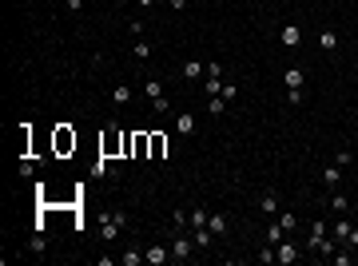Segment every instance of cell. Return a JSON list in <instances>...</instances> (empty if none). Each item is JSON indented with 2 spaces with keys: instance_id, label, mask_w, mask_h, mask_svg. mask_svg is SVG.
Masks as SVG:
<instances>
[{
  "instance_id": "cell-1",
  "label": "cell",
  "mask_w": 358,
  "mask_h": 266,
  "mask_svg": "<svg viewBox=\"0 0 358 266\" xmlns=\"http://www.w3.org/2000/svg\"><path fill=\"white\" fill-rule=\"evenodd\" d=\"M124 147H128V135L120 139V135H115V127H107V131H103V139H100L103 159H111V155H115V151H124Z\"/></svg>"
},
{
  "instance_id": "cell-2",
  "label": "cell",
  "mask_w": 358,
  "mask_h": 266,
  "mask_svg": "<svg viewBox=\"0 0 358 266\" xmlns=\"http://www.w3.org/2000/svg\"><path fill=\"white\" fill-rule=\"evenodd\" d=\"M72 147H76V131H72V127H56V151L68 155Z\"/></svg>"
},
{
  "instance_id": "cell-3",
  "label": "cell",
  "mask_w": 358,
  "mask_h": 266,
  "mask_svg": "<svg viewBox=\"0 0 358 266\" xmlns=\"http://www.w3.org/2000/svg\"><path fill=\"white\" fill-rule=\"evenodd\" d=\"M191 250H195V238H175V242H171V258H175V262L191 258Z\"/></svg>"
},
{
  "instance_id": "cell-4",
  "label": "cell",
  "mask_w": 358,
  "mask_h": 266,
  "mask_svg": "<svg viewBox=\"0 0 358 266\" xmlns=\"http://www.w3.org/2000/svg\"><path fill=\"white\" fill-rule=\"evenodd\" d=\"M132 155H136V159L152 155V135H144V131H140V135H132Z\"/></svg>"
},
{
  "instance_id": "cell-5",
  "label": "cell",
  "mask_w": 358,
  "mask_h": 266,
  "mask_svg": "<svg viewBox=\"0 0 358 266\" xmlns=\"http://www.w3.org/2000/svg\"><path fill=\"white\" fill-rule=\"evenodd\" d=\"M303 68H287V76H283V84H287V92H295V88H303Z\"/></svg>"
},
{
  "instance_id": "cell-6",
  "label": "cell",
  "mask_w": 358,
  "mask_h": 266,
  "mask_svg": "<svg viewBox=\"0 0 358 266\" xmlns=\"http://www.w3.org/2000/svg\"><path fill=\"white\" fill-rule=\"evenodd\" d=\"M144 258H148V262H167V258H171V254H167V246H148V250H144Z\"/></svg>"
},
{
  "instance_id": "cell-7",
  "label": "cell",
  "mask_w": 358,
  "mask_h": 266,
  "mask_svg": "<svg viewBox=\"0 0 358 266\" xmlns=\"http://www.w3.org/2000/svg\"><path fill=\"white\" fill-rule=\"evenodd\" d=\"M299 40H303V32H299L295 24H287V28H283V44H287V48H299Z\"/></svg>"
},
{
  "instance_id": "cell-8",
  "label": "cell",
  "mask_w": 358,
  "mask_h": 266,
  "mask_svg": "<svg viewBox=\"0 0 358 266\" xmlns=\"http://www.w3.org/2000/svg\"><path fill=\"white\" fill-rule=\"evenodd\" d=\"M199 72H203V68H199V64H195V60H187V64H183V68H179V76H183V80H187V84H195V80H199Z\"/></svg>"
},
{
  "instance_id": "cell-9",
  "label": "cell",
  "mask_w": 358,
  "mask_h": 266,
  "mask_svg": "<svg viewBox=\"0 0 358 266\" xmlns=\"http://www.w3.org/2000/svg\"><path fill=\"white\" fill-rule=\"evenodd\" d=\"M322 179H326V187H338V183H342V167H338V163H330V167L322 171Z\"/></svg>"
},
{
  "instance_id": "cell-10",
  "label": "cell",
  "mask_w": 358,
  "mask_h": 266,
  "mask_svg": "<svg viewBox=\"0 0 358 266\" xmlns=\"http://www.w3.org/2000/svg\"><path fill=\"white\" fill-rule=\"evenodd\" d=\"M275 258H279V262H295V258H299V250H295V242H283V246L275 250Z\"/></svg>"
},
{
  "instance_id": "cell-11",
  "label": "cell",
  "mask_w": 358,
  "mask_h": 266,
  "mask_svg": "<svg viewBox=\"0 0 358 266\" xmlns=\"http://www.w3.org/2000/svg\"><path fill=\"white\" fill-rule=\"evenodd\" d=\"M111 104H132V88H128V84H120V88H115V92H111Z\"/></svg>"
},
{
  "instance_id": "cell-12",
  "label": "cell",
  "mask_w": 358,
  "mask_h": 266,
  "mask_svg": "<svg viewBox=\"0 0 358 266\" xmlns=\"http://www.w3.org/2000/svg\"><path fill=\"white\" fill-rule=\"evenodd\" d=\"M175 127H179V131H183V135H191V131H195V115H191V111H183V115H179V123H175Z\"/></svg>"
},
{
  "instance_id": "cell-13",
  "label": "cell",
  "mask_w": 358,
  "mask_h": 266,
  "mask_svg": "<svg viewBox=\"0 0 358 266\" xmlns=\"http://www.w3.org/2000/svg\"><path fill=\"white\" fill-rule=\"evenodd\" d=\"M163 151H167V139L163 135H152V159H163Z\"/></svg>"
},
{
  "instance_id": "cell-14",
  "label": "cell",
  "mask_w": 358,
  "mask_h": 266,
  "mask_svg": "<svg viewBox=\"0 0 358 266\" xmlns=\"http://www.w3.org/2000/svg\"><path fill=\"white\" fill-rule=\"evenodd\" d=\"M334 44H338V36H334V32H318V48H322V52H330Z\"/></svg>"
},
{
  "instance_id": "cell-15",
  "label": "cell",
  "mask_w": 358,
  "mask_h": 266,
  "mask_svg": "<svg viewBox=\"0 0 358 266\" xmlns=\"http://www.w3.org/2000/svg\"><path fill=\"white\" fill-rule=\"evenodd\" d=\"M207 226H211V234H223V230H227V218H223V214H211Z\"/></svg>"
},
{
  "instance_id": "cell-16",
  "label": "cell",
  "mask_w": 358,
  "mask_h": 266,
  "mask_svg": "<svg viewBox=\"0 0 358 266\" xmlns=\"http://www.w3.org/2000/svg\"><path fill=\"white\" fill-rule=\"evenodd\" d=\"M322 238H326V234H322V222H314V226H310V250H318Z\"/></svg>"
},
{
  "instance_id": "cell-17",
  "label": "cell",
  "mask_w": 358,
  "mask_h": 266,
  "mask_svg": "<svg viewBox=\"0 0 358 266\" xmlns=\"http://www.w3.org/2000/svg\"><path fill=\"white\" fill-rule=\"evenodd\" d=\"M195 246H211V226H195Z\"/></svg>"
},
{
  "instance_id": "cell-18",
  "label": "cell",
  "mask_w": 358,
  "mask_h": 266,
  "mask_svg": "<svg viewBox=\"0 0 358 266\" xmlns=\"http://www.w3.org/2000/svg\"><path fill=\"white\" fill-rule=\"evenodd\" d=\"M279 211V195H263V214H275Z\"/></svg>"
},
{
  "instance_id": "cell-19",
  "label": "cell",
  "mask_w": 358,
  "mask_h": 266,
  "mask_svg": "<svg viewBox=\"0 0 358 266\" xmlns=\"http://www.w3.org/2000/svg\"><path fill=\"white\" fill-rule=\"evenodd\" d=\"M207 218H211V214H207L203 207H195V211H191V226H207Z\"/></svg>"
},
{
  "instance_id": "cell-20",
  "label": "cell",
  "mask_w": 358,
  "mask_h": 266,
  "mask_svg": "<svg viewBox=\"0 0 358 266\" xmlns=\"http://www.w3.org/2000/svg\"><path fill=\"white\" fill-rule=\"evenodd\" d=\"M152 56V44L148 40H136V60H148Z\"/></svg>"
},
{
  "instance_id": "cell-21",
  "label": "cell",
  "mask_w": 358,
  "mask_h": 266,
  "mask_svg": "<svg viewBox=\"0 0 358 266\" xmlns=\"http://www.w3.org/2000/svg\"><path fill=\"white\" fill-rule=\"evenodd\" d=\"M148 96H152V100L163 96V84H159V80H148Z\"/></svg>"
},
{
  "instance_id": "cell-22",
  "label": "cell",
  "mask_w": 358,
  "mask_h": 266,
  "mask_svg": "<svg viewBox=\"0 0 358 266\" xmlns=\"http://www.w3.org/2000/svg\"><path fill=\"white\" fill-rule=\"evenodd\" d=\"M223 107H227V100H223V96H215V100H211V104H207V111H211V115H219V111H223Z\"/></svg>"
},
{
  "instance_id": "cell-23",
  "label": "cell",
  "mask_w": 358,
  "mask_h": 266,
  "mask_svg": "<svg viewBox=\"0 0 358 266\" xmlns=\"http://www.w3.org/2000/svg\"><path fill=\"white\" fill-rule=\"evenodd\" d=\"M334 163H338V167H350V163H354V155H350V151H346V147H342V151H338V155H334Z\"/></svg>"
},
{
  "instance_id": "cell-24",
  "label": "cell",
  "mask_w": 358,
  "mask_h": 266,
  "mask_svg": "<svg viewBox=\"0 0 358 266\" xmlns=\"http://www.w3.org/2000/svg\"><path fill=\"white\" fill-rule=\"evenodd\" d=\"M330 207H334V211L342 214V211H346V207H350V203H346V195H334V199H330Z\"/></svg>"
},
{
  "instance_id": "cell-25",
  "label": "cell",
  "mask_w": 358,
  "mask_h": 266,
  "mask_svg": "<svg viewBox=\"0 0 358 266\" xmlns=\"http://www.w3.org/2000/svg\"><path fill=\"white\" fill-rule=\"evenodd\" d=\"M219 96H223V100H235V96H239V88H235V84H223V92H219Z\"/></svg>"
},
{
  "instance_id": "cell-26",
  "label": "cell",
  "mask_w": 358,
  "mask_h": 266,
  "mask_svg": "<svg viewBox=\"0 0 358 266\" xmlns=\"http://www.w3.org/2000/svg\"><path fill=\"white\" fill-rule=\"evenodd\" d=\"M287 100H291V104L299 107V104H303V100H307V92H303V88H295V92H291V96H287Z\"/></svg>"
},
{
  "instance_id": "cell-27",
  "label": "cell",
  "mask_w": 358,
  "mask_h": 266,
  "mask_svg": "<svg viewBox=\"0 0 358 266\" xmlns=\"http://www.w3.org/2000/svg\"><path fill=\"white\" fill-rule=\"evenodd\" d=\"M140 258H144L140 250H128V254H124V266H136V262H140Z\"/></svg>"
},
{
  "instance_id": "cell-28",
  "label": "cell",
  "mask_w": 358,
  "mask_h": 266,
  "mask_svg": "<svg viewBox=\"0 0 358 266\" xmlns=\"http://www.w3.org/2000/svg\"><path fill=\"white\" fill-rule=\"evenodd\" d=\"M68 8H72V12H80V8H84V0H68Z\"/></svg>"
},
{
  "instance_id": "cell-29",
  "label": "cell",
  "mask_w": 358,
  "mask_h": 266,
  "mask_svg": "<svg viewBox=\"0 0 358 266\" xmlns=\"http://www.w3.org/2000/svg\"><path fill=\"white\" fill-rule=\"evenodd\" d=\"M350 246H358V230L354 226H350Z\"/></svg>"
},
{
  "instance_id": "cell-30",
  "label": "cell",
  "mask_w": 358,
  "mask_h": 266,
  "mask_svg": "<svg viewBox=\"0 0 358 266\" xmlns=\"http://www.w3.org/2000/svg\"><path fill=\"white\" fill-rule=\"evenodd\" d=\"M136 4H144V8H148V4H155V0H136Z\"/></svg>"
}]
</instances>
